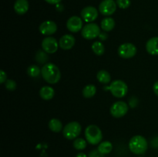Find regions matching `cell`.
I'll return each instance as SVG.
<instances>
[{
  "label": "cell",
  "mask_w": 158,
  "mask_h": 157,
  "mask_svg": "<svg viewBox=\"0 0 158 157\" xmlns=\"http://www.w3.org/2000/svg\"><path fill=\"white\" fill-rule=\"evenodd\" d=\"M100 27L104 32H110L115 27V20L111 17H105L100 22Z\"/></svg>",
  "instance_id": "ac0fdd59"
},
{
  "label": "cell",
  "mask_w": 158,
  "mask_h": 157,
  "mask_svg": "<svg viewBox=\"0 0 158 157\" xmlns=\"http://www.w3.org/2000/svg\"><path fill=\"white\" fill-rule=\"evenodd\" d=\"M7 74L4 70H0V83L3 84L7 81Z\"/></svg>",
  "instance_id": "f546056e"
},
{
  "label": "cell",
  "mask_w": 158,
  "mask_h": 157,
  "mask_svg": "<svg viewBox=\"0 0 158 157\" xmlns=\"http://www.w3.org/2000/svg\"><path fill=\"white\" fill-rule=\"evenodd\" d=\"M41 46L43 50H44L48 54H53L58 50L60 45L59 42L54 37L46 36L42 41Z\"/></svg>",
  "instance_id": "30bf717a"
},
{
  "label": "cell",
  "mask_w": 158,
  "mask_h": 157,
  "mask_svg": "<svg viewBox=\"0 0 158 157\" xmlns=\"http://www.w3.org/2000/svg\"><path fill=\"white\" fill-rule=\"evenodd\" d=\"M117 6L122 9H126L131 6V0H116Z\"/></svg>",
  "instance_id": "83f0119b"
},
{
  "label": "cell",
  "mask_w": 158,
  "mask_h": 157,
  "mask_svg": "<svg viewBox=\"0 0 158 157\" xmlns=\"http://www.w3.org/2000/svg\"><path fill=\"white\" fill-rule=\"evenodd\" d=\"M5 87L9 91H14L17 87V84L13 79L8 78L7 81L5 83Z\"/></svg>",
  "instance_id": "4316f807"
},
{
  "label": "cell",
  "mask_w": 158,
  "mask_h": 157,
  "mask_svg": "<svg viewBox=\"0 0 158 157\" xmlns=\"http://www.w3.org/2000/svg\"><path fill=\"white\" fill-rule=\"evenodd\" d=\"M97 149L103 155H106L111 152L113 149V144L110 141H103L99 144Z\"/></svg>",
  "instance_id": "44dd1931"
},
{
  "label": "cell",
  "mask_w": 158,
  "mask_h": 157,
  "mask_svg": "<svg viewBox=\"0 0 158 157\" xmlns=\"http://www.w3.org/2000/svg\"><path fill=\"white\" fill-rule=\"evenodd\" d=\"M117 7L114 0H103L99 5V12L104 16H110L116 12Z\"/></svg>",
  "instance_id": "9c48e42d"
},
{
  "label": "cell",
  "mask_w": 158,
  "mask_h": 157,
  "mask_svg": "<svg viewBox=\"0 0 158 157\" xmlns=\"http://www.w3.org/2000/svg\"><path fill=\"white\" fill-rule=\"evenodd\" d=\"M39 30L42 35L49 36V35H52L56 33V32L57 31V25L55 22L47 20L40 24Z\"/></svg>",
  "instance_id": "4fadbf2b"
},
{
  "label": "cell",
  "mask_w": 158,
  "mask_h": 157,
  "mask_svg": "<svg viewBox=\"0 0 158 157\" xmlns=\"http://www.w3.org/2000/svg\"><path fill=\"white\" fill-rule=\"evenodd\" d=\"M107 34L106 33V32H100V35H99V38H100V40H102V41H104V40H106V38H107Z\"/></svg>",
  "instance_id": "836d02e7"
},
{
  "label": "cell",
  "mask_w": 158,
  "mask_h": 157,
  "mask_svg": "<svg viewBox=\"0 0 158 157\" xmlns=\"http://www.w3.org/2000/svg\"><path fill=\"white\" fill-rule=\"evenodd\" d=\"M41 75L43 79L49 84H56L61 78L60 69L52 62H48L43 65L41 69Z\"/></svg>",
  "instance_id": "6da1fadb"
},
{
  "label": "cell",
  "mask_w": 158,
  "mask_h": 157,
  "mask_svg": "<svg viewBox=\"0 0 158 157\" xmlns=\"http://www.w3.org/2000/svg\"><path fill=\"white\" fill-rule=\"evenodd\" d=\"M75 42L76 38L73 35L70 34H66L60 38L59 45H60V47L63 50H69L73 47Z\"/></svg>",
  "instance_id": "5bb4252c"
},
{
  "label": "cell",
  "mask_w": 158,
  "mask_h": 157,
  "mask_svg": "<svg viewBox=\"0 0 158 157\" xmlns=\"http://www.w3.org/2000/svg\"><path fill=\"white\" fill-rule=\"evenodd\" d=\"M97 78L99 83L102 84H109L111 81V75L107 71L100 70L97 74Z\"/></svg>",
  "instance_id": "ffe728a7"
},
{
  "label": "cell",
  "mask_w": 158,
  "mask_h": 157,
  "mask_svg": "<svg viewBox=\"0 0 158 157\" xmlns=\"http://www.w3.org/2000/svg\"><path fill=\"white\" fill-rule=\"evenodd\" d=\"M105 89H109L111 94L117 99L123 98L128 92V86L127 83L120 79L114 80L108 87H106Z\"/></svg>",
  "instance_id": "277c9868"
},
{
  "label": "cell",
  "mask_w": 158,
  "mask_h": 157,
  "mask_svg": "<svg viewBox=\"0 0 158 157\" xmlns=\"http://www.w3.org/2000/svg\"><path fill=\"white\" fill-rule=\"evenodd\" d=\"M45 1L51 5H58L61 2L62 0H45Z\"/></svg>",
  "instance_id": "d6a6232c"
},
{
  "label": "cell",
  "mask_w": 158,
  "mask_h": 157,
  "mask_svg": "<svg viewBox=\"0 0 158 157\" xmlns=\"http://www.w3.org/2000/svg\"><path fill=\"white\" fill-rule=\"evenodd\" d=\"M153 91L155 93V95L158 96V81L156 82L154 84V86H153Z\"/></svg>",
  "instance_id": "e575fe53"
},
{
  "label": "cell",
  "mask_w": 158,
  "mask_h": 157,
  "mask_svg": "<svg viewBox=\"0 0 158 157\" xmlns=\"http://www.w3.org/2000/svg\"><path fill=\"white\" fill-rule=\"evenodd\" d=\"M139 157H141V156H139Z\"/></svg>",
  "instance_id": "8d00e7d4"
},
{
  "label": "cell",
  "mask_w": 158,
  "mask_h": 157,
  "mask_svg": "<svg viewBox=\"0 0 158 157\" xmlns=\"http://www.w3.org/2000/svg\"><path fill=\"white\" fill-rule=\"evenodd\" d=\"M137 103H138V100L135 96H133L129 99V106H131V108L136 107L137 106Z\"/></svg>",
  "instance_id": "4dcf8cb0"
},
{
  "label": "cell",
  "mask_w": 158,
  "mask_h": 157,
  "mask_svg": "<svg viewBox=\"0 0 158 157\" xmlns=\"http://www.w3.org/2000/svg\"><path fill=\"white\" fill-rule=\"evenodd\" d=\"M98 10L96 9L94 6H86V7L83 8L81 11V15L82 19L86 23L94 22L98 17Z\"/></svg>",
  "instance_id": "8fae6325"
},
{
  "label": "cell",
  "mask_w": 158,
  "mask_h": 157,
  "mask_svg": "<svg viewBox=\"0 0 158 157\" xmlns=\"http://www.w3.org/2000/svg\"><path fill=\"white\" fill-rule=\"evenodd\" d=\"M83 19L81 17L73 15L68 18L66 22V28L71 32H78L83 29Z\"/></svg>",
  "instance_id": "7c38bea8"
},
{
  "label": "cell",
  "mask_w": 158,
  "mask_h": 157,
  "mask_svg": "<svg viewBox=\"0 0 158 157\" xmlns=\"http://www.w3.org/2000/svg\"><path fill=\"white\" fill-rule=\"evenodd\" d=\"M40 95L43 99L50 100L55 95V90L49 86H43L40 90Z\"/></svg>",
  "instance_id": "e0dca14e"
},
{
  "label": "cell",
  "mask_w": 158,
  "mask_h": 157,
  "mask_svg": "<svg viewBox=\"0 0 158 157\" xmlns=\"http://www.w3.org/2000/svg\"><path fill=\"white\" fill-rule=\"evenodd\" d=\"M92 50L97 55H102L105 52V46L102 42H94L92 44Z\"/></svg>",
  "instance_id": "603a6c76"
},
{
  "label": "cell",
  "mask_w": 158,
  "mask_h": 157,
  "mask_svg": "<svg viewBox=\"0 0 158 157\" xmlns=\"http://www.w3.org/2000/svg\"><path fill=\"white\" fill-rule=\"evenodd\" d=\"M100 32V26L97 23L90 22L83 26L81 30V35L86 39L91 40L99 37Z\"/></svg>",
  "instance_id": "8992f818"
},
{
  "label": "cell",
  "mask_w": 158,
  "mask_h": 157,
  "mask_svg": "<svg viewBox=\"0 0 158 157\" xmlns=\"http://www.w3.org/2000/svg\"><path fill=\"white\" fill-rule=\"evenodd\" d=\"M29 8L28 0H16L14 3V10L18 15H24Z\"/></svg>",
  "instance_id": "2e32d148"
},
{
  "label": "cell",
  "mask_w": 158,
  "mask_h": 157,
  "mask_svg": "<svg viewBox=\"0 0 158 157\" xmlns=\"http://www.w3.org/2000/svg\"><path fill=\"white\" fill-rule=\"evenodd\" d=\"M146 50L150 55H158V36L152 37L147 42Z\"/></svg>",
  "instance_id": "9a60e30c"
},
{
  "label": "cell",
  "mask_w": 158,
  "mask_h": 157,
  "mask_svg": "<svg viewBox=\"0 0 158 157\" xmlns=\"http://www.w3.org/2000/svg\"><path fill=\"white\" fill-rule=\"evenodd\" d=\"M48 58H49L48 53H46L44 50L37 51L35 55V59L39 64H46Z\"/></svg>",
  "instance_id": "cb8c5ba5"
},
{
  "label": "cell",
  "mask_w": 158,
  "mask_h": 157,
  "mask_svg": "<svg viewBox=\"0 0 158 157\" xmlns=\"http://www.w3.org/2000/svg\"><path fill=\"white\" fill-rule=\"evenodd\" d=\"M27 73L32 78H36L41 74V69L36 65H32L28 67Z\"/></svg>",
  "instance_id": "d4e9b609"
},
{
  "label": "cell",
  "mask_w": 158,
  "mask_h": 157,
  "mask_svg": "<svg viewBox=\"0 0 158 157\" xmlns=\"http://www.w3.org/2000/svg\"><path fill=\"white\" fill-rule=\"evenodd\" d=\"M49 129L53 132H60L63 129V123L58 119L53 118L49 120V124H48Z\"/></svg>",
  "instance_id": "d6986e66"
},
{
  "label": "cell",
  "mask_w": 158,
  "mask_h": 157,
  "mask_svg": "<svg viewBox=\"0 0 158 157\" xmlns=\"http://www.w3.org/2000/svg\"><path fill=\"white\" fill-rule=\"evenodd\" d=\"M137 47L134 46L133 43L126 42L123 43L120 45L118 48V55H120L121 58L127 59V58H131L137 54Z\"/></svg>",
  "instance_id": "ba28073f"
},
{
  "label": "cell",
  "mask_w": 158,
  "mask_h": 157,
  "mask_svg": "<svg viewBox=\"0 0 158 157\" xmlns=\"http://www.w3.org/2000/svg\"><path fill=\"white\" fill-rule=\"evenodd\" d=\"M151 146L154 148H158V136L153 139L151 141Z\"/></svg>",
  "instance_id": "1f68e13d"
},
{
  "label": "cell",
  "mask_w": 158,
  "mask_h": 157,
  "mask_svg": "<svg viewBox=\"0 0 158 157\" xmlns=\"http://www.w3.org/2000/svg\"><path fill=\"white\" fill-rule=\"evenodd\" d=\"M81 130V125L78 122H70L63 127V135L68 140L76 139L80 135Z\"/></svg>",
  "instance_id": "5b68a950"
},
{
  "label": "cell",
  "mask_w": 158,
  "mask_h": 157,
  "mask_svg": "<svg viewBox=\"0 0 158 157\" xmlns=\"http://www.w3.org/2000/svg\"><path fill=\"white\" fill-rule=\"evenodd\" d=\"M88 157H104V155L99 152L98 149H94V150L90 151Z\"/></svg>",
  "instance_id": "f1b7e54d"
},
{
  "label": "cell",
  "mask_w": 158,
  "mask_h": 157,
  "mask_svg": "<svg viewBox=\"0 0 158 157\" xmlns=\"http://www.w3.org/2000/svg\"><path fill=\"white\" fill-rule=\"evenodd\" d=\"M129 110V105L123 101L115 102L111 106L110 112L111 115L114 118H122L127 113Z\"/></svg>",
  "instance_id": "52a82bcc"
},
{
  "label": "cell",
  "mask_w": 158,
  "mask_h": 157,
  "mask_svg": "<svg viewBox=\"0 0 158 157\" xmlns=\"http://www.w3.org/2000/svg\"><path fill=\"white\" fill-rule=\"evenodd\" d=\"M86 140L83 138H77L74 139L73 142V147L75 148L77 150H83L86 148Z\"/></svg>",
  "instance_id": "484cf974"
},
{
  "label": "cell",
  "mask_w": 158,
  "mask_h": 157,
  "mask_svg": "<svg viewBox=\"0 0 158 157\" xmlns=\"http://www.w3.org/2000/svg\"><path fill=\"white\" fill-rule=\"evenodd\" d=\"M76 157H88V156L84 153V152H79V153L76 155Z\"/></svg>",
  "instance_id": "d590c367"
},
{
  "label": "cell",
  "mask_w": 158,
  "mask_h": 157,
  "mask_svg": "<svg viewBox=\"0 0 158 157\" xmlns=\"http://www.w3.org/2000/svg\"><path fill=\"white\" fill-rule=\"evenodd\" d=\"M83 97L86 99H90L95 95L97 92V87L94 85L89 84L86 85L83 89Z\"/></svg>",
  "instance_id": "7402d4cb"
},
{
  "label": "cell",
  "mask_w": 158,
  "mask_h": 157,
  "mask_svg": "<svg viewBox=\"0 0 158 157\" xmlns=\"http://www.w3.org/2000/svg\"><path fill=\"white\" fill-rule=\"evenodd\" d=\"M85 138L90 145H98L103 139V133L99 126L89 125L85 129Z\"/></svg>",
  "instance_id": "3957f363"
},
{
  "label": "cell",
  "mask_w": 158,
  "mask_h": 157,
  "mask_svg": "<svg viewBox=\"0 0 158 157\" xmlns=\"http://www.w3.org/2000/svg\"><path fill=\"white\" fill-rule=\"evenodd\" d=\"M129 149L131 152L136 155H143L148 148V140L143 136L137 135L133 136L129 142Z\"/></svg>",
  "instance_id": "7a4b0ae2"
}]
</instances>
